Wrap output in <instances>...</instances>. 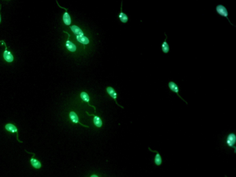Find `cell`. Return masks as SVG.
I'll use <instances>...</instances> for the list:
<instances>
[{"label":"cell","instance_id":"6da1fadb","mask_svg":"<svg viewBox=\"0 0 236 177\" xmlns=\"http://www.w3.org/2000/svg\"><path fill=\"white\" fill-rule=\"evenodd\" d=\"M236 135L234 132H230L227 135L226 139V144L230 148L234 150V154L236 153Z\"/></svg>","mask_w":236,"mask_h":177},{"label":"cell","instance_id":"7a4b0ae2","mask_svg":"<svg viewBox=\"0 0 236 177\" xmlns=\"http://www.w3.org/2000/svg\"><path fill=\"white\" fill-rule=\"evenodd\" d=\"M215 9L216 12L217 14H218L219 16L226 18L228 20L229 23L230 24V25L234 26V27H236L230 21L229 19L228 18V12L227 9H226V8L225 6L222 5V4H219V5H217Z\"/></svg>","mask_w":236,"mask_h":177},{"label":"cell","instance_id":"3957f363","mask_svg":"<svg viewBox=\"0 0 236 177\" xmlns=\"http://www.w3.org/2000/svg\"><path fill=\"white\" fill-rule=\"evenodd\" d=\"M168 86L169 88V90L173 92L174 93L176 94L180 97V99L181 100H182L183 102H184L186 104H188V103L187 101H185L183 98L181 97V95H180V88H179V86L175 82H173V81H171L169 82L168 84Z\"/></svg>","mask_w":236,"mask_h":177},{"label":"cell","instance_id":"277c9868","mask_svg":"<svg viewBox=\"0 0 236 177\" xmlns=\"http://www.w3.org/2000/svg\"><path fill=\"white\" fill-rule=\"evenodd\" d=\"M0 43H2V44H4L5 47V50L3 52V57L4 60L7 62H12L13 60H14V57H13V55L10 51H8V47H7L6 43L4 42V40L0 41Z\"/></svg>","mask_w":236,"mask_h":177},{"label":"cell","instance_id":"5b68a950","mask_svg":"<svg viewBox=\"0 0 236 177\" xmlns=\"http://www.w3.org/2000/svg\"><path fill=\"white\" fill-rule=\"evenodd\" d=\"M5 130H7L8 132H10L12 134H17V141L19 142V143H23V141H21L19 138V131H18V129L17 127L15 126L14 124H12V123H8V124L5 125V126H4Z\"/></svg>","mask_w":236,"mask_h":177},{"label":"cell","instance_id":"8992f818","mask_svg":"<svg viewBox=\"0 0 236 177\" xmlns=\"http://www.w3.org/2000/svg\"><path fill=\"white\" fill-rule=\"evenodd\" d=\"M27 153H29V154H32V156L30 159V162L31 163V165L33 168H34L35 169H39L41 168H42V163L39 161L38 160L36 159L35 158V154L34 153H32V152H28V151L25 150Z\"/></svg>","mask_w":236,"mask_h":177},{"label":"cell","instance_id":"52a82bcc","mask_svg":"<svg viewBox=\"0 0 236 177\" xmlns=\"http://www.w3.org/2000/svg\"><path fill=\"white\" fill-rule=\"evenodd\" d=\"M148 149H149V150L151 151V152L155 153V155L154 157V164L156 166H158V167L161 166L162 164L163 160L162 158L160 153L157 150H153V149H151L150 147L148 148Z\"/></svg>","mask_w":236,"mask_h":177},{"label":"cell","instance_id":"ba28073f","mask_svg":"<svg viewBox=\"0 0 236 177\" xmlns=\"http://www.w3.org/2000/svg\"><path fill=\"white\" fill-rule=\"evenodd\" d=\"M107 92L108 93V94L111 97H112L114 101H115V103H116V104L118 106L120 107L121 108H124L123 107L121 106L120 105L117 103V94L115 92V90L112 88L111 87H108L107 88Z\"/></svg>","mask_w":236,"mask_h":177},{"label":"cell","instance_id":"9c48e42d","mask_svg":"<svg viewBox=\"0 0 236 177\" xmlns=\"http://www.w3.org/2000/svg\"><path fill=\"white\" fill-rule=\"evenodd\" d=\"M69 117H70V119H71V121L73 122V123H75V124H80L81 126H83L86 127L88 128V126H85V125H83L81 124L79 122V119H78V116L77 115L76 113L75 112H74V111H72L70 112V114H69Z\"/></svg>","mask_w":236,"mask_h":177},{"label":"cell","instance_id":"30bf717a","mask_svg":"<svg viewBox=\"0 0 236 177\" xmlns=\"http://www.w3.org/2000/svg\"><path fill=\"white\" fill-rule=\"evenodd\" d=\"M165 39L162 44V51L164 54H167L170 51V46L167 42V36L166 33L164 34Z\"/></svg>","mask_w":236,"mask_h":177},{"label":"cell","instance_id":"8fae6325","mask_svg":"<svg viewBox=\"0 0 236 177\" xmlns=\"http://www.w3.org/2000/svg\"><path fill=\"white\" fill-rule=\"evenodd\" d=\"M64 32L67 33L68 35V39H67V41L66 42V44L67 48V50H68V51H70L73 52L77 50V47L74 43H72V42H71V41L69 40V36H70V35H69L68 33L67 32Z\"/></svg>","mask_w":236,"mask_h":177},{"label":"cell","instance_id":"7c38bea8","mask_svg":"<svg viewBox=\"0 0 236 177\" xmlns=\"http://www.w3.org/2000/svg\"><path fill=\"white\" fill-rule=\"evenodd\" d=\"M86 113L89 116H93L94 117L93 118V122H94V125L97 127H101V126H102V122L101 119L98 116L95 115H93V114H89L88 112H86Z\"/></svg>","mask_w":236,"mask_h":177},{"label":"cell","instance_id":"4fadbf2b","mask_svg":"<svg viewBox=\"0 0 236 177\" xmlns=\"http://www.w3.org/2000/svg\"><path fill=\"white\" fill-rule=\"evenodd\" d=\"M80 97H81V99H82L83 101H85V102L87 103L88 104L89 106L93 107V108H94V110H95V112H96V107H95L89 104V97L87 93L85 92H82L81 93V94H80Z\"/></svg>","mask_w":236,"mask_h":177},{"label":"cell","instance_id":"5bb4252c","mask_svg":"<svg viewBox=\"0 0 236 177\" xmlns=\"http://www.w3.org/2000/svg\"><path fill=\"white\" fill-rule=\"evenodd\" d=\"M71 30L72 32L77 36L84 35V33L82 32L79 27L76 25H72V26H70Z\"/></svg>","mask_w":236,"mask_h":177},{"label":"cell","instance_id":"9a60e30c","mask_svg":"<svg viewBox=\"0 0 236 177\" xmlns=\"http://www.w3.org/2000/svg\"><path fill=\"white\" fill-rule=\"evenodd\" d=\"M77 39L78 42L82 43L83 44H87L89 43V40L86 36L84 35L77 36Z\"/></svg>","mask_w":236,"mask_h":177},{"label":"cell","instance_id":"2e32d148","mask_svg":"<svg viewBox=\"0 0 236 177\" xmlns=\"http://www.w3.org/2000/svg\"><path fill=\"white\" fill-rule=\"evenodd\" d=\"M122 3H121V12H120V13L119 17L120 21H121L122 23H126L128 22V15H127V14H125V13H123V12H122Z\"/></svg>","mask_w":236,"mask_h":177},{"label":"cell","instance_id":"e0dca14e","mask_svg":"<svg viewBox=\"0 0 236 177\" xmlns=\"http://www.w3.org/2000/svg\"><path fill=\"white\" fill-rule=\"evenodd\" d=\"M64 13L63 16V20L64 22L66 25H69L71 24V17L69 15V13L67 12V11Z\"/></svg>","mask_w":236,"mask_h":177},{"label":"cell","instance_id":"ac0fdd59","mask_svg":"<svg viewBox=\"0 0 236 177\" xmlns=\"http://www.w3.org/2000/svg\"><path fill=\"white\" fill-rule=\"evenodd\" d=\"M1 9H2V5L1 4H0V23H1V21H2L1 15Z\"/></svg>","mask_w":236,"mask_h":177},{"label":"cell","instance_id":"d6986e66","mask_svg":"<svg viewBox=\"0 0 236 177\" xmlns=\"http://www.w3.org/2000/svg\"><path fill=\"white\" fill-rule=\"evenodd\" d=\"M90 177H99L97 175H96V174H93V175H91Z\"/></svg>","mask_w":236,"mask_h":177},{"label":"cell","instance_id":"ffe728a7","mask_svg":"<svg viewBox=\"0 0 236 177\" xmlns=\"http://www.w3.org/2000/svg\"><path fill=\"white\" fill-rule=\"evenodd\" d=\"M225 177H228L226 175H225Z\"/></svg>","mask_w":236,"mask_h":177}]
</instances>
